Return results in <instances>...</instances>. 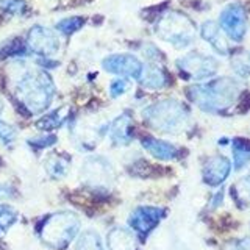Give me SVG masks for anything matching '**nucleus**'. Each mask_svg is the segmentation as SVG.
Returning <instances> with one entry per match:
<instances>
[{"instance_id": "nucleus-9", "label": "nucleus", "mask_w": 250, "mask_h": 250, "mask_svg": "<svg viewBox=\"0 0 250 250\" xmlns=\"http://www.w3.org/2000/svg\"><path fill=\"white\" fill-rule=\"evenodd\" d=\"M102 66L109 74L122 75V77H130V78H138L143 74V62H141L135 55L130 53H116L109 55L104 60Z\"/></svg>"}, {"instance_id": "nucleus-18", "label": "nucleus", "mask_w": 250, "mask_h": 250, "mask_svg": "<svg viewBox=\"0 0 250 250\" xmlns=\"http://www.w3.org/2000/svg\"><path fill=\"white\" fill-rule=\"evenodd\" d=\"M233 158L234 169L241 170L250 161V141L236 138L233 141Z\"/></svg>"}, {"instance_id": "nucleus-31", "label": "nucleus", "mask_w": 250, "mask_h": 250, "mask_svg": "<svg viewBox=\"0 0 250 250\" xmlns=\"http://www.w3.org/2000/svg\"><path fill=\"white\" fill-rule=\"evenodd\" d=\"M222 200H224V189H221L219 191L214 197H213V200H211V208H216V207H219L222 203Z\"/></svg>"}, {"instance_id": "nucleus-27", "label": "nucleus", "mask_w": 250, "mask_h": 250, "mask_svg": "<svg viewBox=\"0 0 250 250\" xmlns=\"http://www.w3.org/2000/svg\"><path fill=\"white\" fill-rule=\"evenodd\" d=\"M55 143H57V136H53V135H41V136H38V138L30 139V144H33L35 147H39V148L50 147Z\"/></svg>"}, {"instance_id": "nucleus-5", "label": "nucleus", "mask_w": 250, "mask_h": 250, "mask_svg": "<svg viewBox=\"0 0 250 250\" xmlns=\"http://www.w3.org/2000/svg\"><path fill=\"white\" fill-rule=\"evenodd\" d=\"M156 33L175 47H186L194 41L192 22L182 13H167L156 23Z\"/></svg>"}, {"instance_id": "nucleus-4", "label": "nucleus", "mask_w": 250, "mask_h": 250, "mask_svg": "<svg viewBox=\"0 0 250 250\" xmlns=\"http://www.w3.org/2000/svg\"><path fill=\"white\" fill-rule=\"evenodd\" d=\"M80 231V219L70 211H60L42 222L39 236L45 246L52 249H66Z\"/></svg>"}, {"instance_id": "nucleus-2", "label": "nucleus", "mask_w": 250, "mask_h": 250, "mask_svg": "<svg viewBox=\"0 0 250 250\" xmlns=\"http://www.w3.org/2000/svg\"><path fill=\"white\" fill-rule=\"evenodd\" d=\"M186 92L191 102H194L203 111L216 113L234 104L239 94V84L230 77H222L205 84L191 86Z\"/></svg>"}, {"instance_id": "nucleus-17", "label": "nucleus", "mask_w": 250, "mask_h": 250, "mask_svg": "<svg viewBox=\"0 0 250 250\" xmlns=\"http://www.w3.org/2000/svg\"><path fill=\"white\" fill-rule=\"evenodd\" d=\"M166 74L160 67L153 64L143 69V74L139 77V83L148 89H161L166 86Z\"/></svg>"}, {"instance_id": "nucleus-12", "label": "nucleus", "mask_w": 250, "mask_h": 250, "mask_svg": "<svg viewBox=\"0 0 250 250\" xmlns=\"http://www.w3.org/2000/svg\"><path fill=\"white\" fill-rule=\"evenodd\" d=\"M230 170H231L230 160L222 155H216L203 164V172H202L203 182L209 186H219L230 175Z\"/></svg>"}, {"instance_id": "nucleus-7", "label": "nucleus", "mask_w": 250, "mask_h": 250, "mask_svg": "<svg viewBox=\"0 0 250 250\" xmlns=\"http://www.w3.org/2000/svg\"><path fill=\"white\" fill-rule=\"evenodd\" d=\"M83 182L96 189H106L113 183V169L105 158L102 156H92L86 160L83 172H82Z\"/></svg>"}, {"instance_id": "nucleus-20", "label": "nucleus", "mask_w": 250, "mask_h": 250, "mask_svg": "<svg viewBox=\"0 0 250 250\" xmlns=\"http://www.w3.org/2000/svg\"><path fill=\"white\" fill-rule=\"evenodd\" d=\"M233 197L241 207L250 205V174L233 186Z\"/></svg>"}, {"instance_id": "nucleus-22", "label": "nucleus", "mask_w": 250, "mask_h": 250, "mask_svg": "<svg viewBox=\"0 0 250 250\" xmlns=\"http://www.w3.org/2000/svg\"><path fill=\"white\" fill-rule=\"evenodd\" d=\"M231 66L234 72L241 77H247L250 74V53L249 52H239L231 58Z\"/></svg>"}, {"instance_id": "nucleus-16", "label": "nucleus", "mask_w": 250, "mask_h": 250, "mask_svg": "<svg viewBox=\"0 0 250 250\" xmlns=\"http://www.w3.org/2000/svg\"><path fill=\"white\" fill-rule=\"evenodd\" d=\"M130 125H131V119L128 114H121L113 122L111 128H109V136H111V141L114 144L125 146L130 143L131 139Z\"/></svg>"}, {"instance_id": "nucleus-10", "label": "nucleus", "mask_w": 250, "mask_h": 250, "mask_svg": "<svg viewBox=\"0 0 250 250\" xmlns=\"http://www.w3.org/2000/svg\"><path fill=\"white\" fill-rule=\"evenodd\" d=\"M221 28L233 41H241L247 31V18L244 8L238 3H231L221 13Z\"/></svg>"}, {"instance_id": "nucleus-6", "label": "nucleus", "mask_w": 250, "mask_h": 250, "mask_svg": "<svg viewBox=\"0 0 250 250\" xmlns=\"http://www.w3.org/2000/svg\"><path fill=\"white\" fill-rule=\"evenodd\" d=\"M177 66L183 74H186L194 80H203V78L213 77L217 70V61L208 55H202L199 52H191L186 57L177 61Z\"/></svg>"}, {"instance_id": "nucleus-28", "label": "nucleus", "mask_w": 250, "mask_h": 250, "mask_svg": "<svg viewBox=\"0 0 250 250\" xmlns=\"http://www.w3.org/2000/svg\"><path fill=\"white\" fill-rule=\"evenodd\" d=\"M128 89V82L124 80V78H117V80H114L111 83V86H109V92H111L113 97H119L122 96V94Z\"/></svg>"}, {"instance_id": "nucleus-23", "label": "nucleus", "mask_w": 250, "mask_h": 250, "mask_svg": "<svg viewBox=\"0 0 250 250\" xmlns=\"http://www.w3.org/2000/svg\"><path fill=\"white\" fill-rule=\"evenodd\" d=\"M18 221V213L8 205H0V234H3Z\"/></svg>"}, {"instance_id": "nucleus-14", "label": "nucleus", "mask_w": 250, "mask_h": 250, "mask_svg": "<svg viewBox=\"0 0 250 250\" xmlns=\"http://www.w3.org/2000/svg\"><path fill=\"white\" fill-rule=\"evenodd\" d=\"M143 146L146 150L155 156L156 160H175L178 155V148L175 146H172L170 143H166L163 139H156V138H144L143 139Z\"/></svg>"}, {"instance_id": "nucleus-15", "label": "nucleus", "mask_w": 250, "mask_h": 250, "mask_svg": "<svg viewBox=\"0 0 250 250\" xmlns=\"http://www.w3.org/2000/svg\"><path fill=\"white\" fill-rule=\"evenodd\" d=\"M106 246L109 250H135L136 241L130 230L116 227L106 234Z\"/></svg>"}, {"instance_id": "nucleus-21", "label": "nucleus", "mask_w": 250, "mask_h": 250, "mask_svg": "<svg viewBox=\"0 0 250 250\" xmlns=\"http://www.w3.org/2000/svg\"><path fill=\"white\" fill-rule=\"evenodd\" d=\"M47 172L53 177V178H61L67 174L69 170V161L61 158V156H50V160L45 164Z\"/></svg>"}, {"instance_id": "nucleus-8", "label": "nucleus", "mask_w": 250, "mask_h": 250, "mask_svg": "<svg viewBox=\"0 0 250 250\" xmlns=\"http://www.w3.org/2000/svg\"><path fill=\"white\" fill-rule=\"evenodd\" d=\"M28 49L42 58H50L60 50V39L50 28L36 25L28 31Z\"/></svg>"}, {"instance_id": "nucleus-30", "label": "nucleus", "mask_w": 250, "mask_h": 250, "mask_svg": "<svg viewBox=\"0 0 250 250\" xmlns=\"http://www.w3.org/2000/svg\"><path fill=\"white\" fill-rule=\"evenodd\" d=\"M13 195V189L10 186L6 185H0V200H5V199H10Z\"/></svg>"}, {"instance_id": "nucleus-32", "label": "nucleus", "mask_w": 250, "mask_h": 250, "mask_svg": "<svg viewBox=\"0 0 250 250\" xmlns=\"http://www.w3.org/2000/svg\"><path fill=\"white\" fill-rule=\"evenodd\" d=\"M234 250H250V238H246V239L239 241Z\"/></svg>"}, {"instance_id": "nucleus-3", "label": "nucleus", "mask_w": 250, "mask_h": 250, "mask_svg": "<svg viewBox=\"0 0 250 250\" xmlns=\"http://www.w3.org/2000/svg\"><path fill=\"white\" fill-rule=\"evenodd\" d=\"M144 119L152 128L175 135L185 128L188 119H189V111L182 102L167 99L146 108Z\"/></svg>"}, {"instance_id": "nucleus-11", "label": "nucleus", "mask_w": 250, "mask_h": 250, "mask_svg": "<svg viewBox=\"0 0 250 250\" xmlns=\"http://www.w3.org/2000/svg\"><path fill=\"white\" fill-rule=\"evenodd\" d=\"M164 217V209L156 207H138L128 217V225L139 236L146 238Z\"/></svg>"}, {"instance_id": "nucleus-1", "label": "nucleus", "mask_w": 250, "mask_h": 250, "mask_svg": "<svg viewBox=\"0 0 250 250\" xmlns=\"http://www.w3.org/2000/svg\"><path fill=\"white\" fill-rule=\"evenodd\" d=\"M16 96L30 113H41L50 105L55 86L49 74L41 69L25 70L16 83Z\"/></svg>"}, {"instance_id": "nucleus-24", "label": "nucleus", "mask_w": 250, "mask_h": 250, "mask_svg": "<svg viewBox=\"0 0 250 250\" xmlns=\"http://www.w3.org/2000/svg\"><path fill=\"white\" fill-rule=\"evenodd\" d=\"M83 23H84L83 18H67L57 23V30H60L64 35H72L78 28H82Z\"/></svg>"}, {"instance_id": "nucleus-29", "label": "nucleus", "mask_w": 250, "mask_h": 250, "mask_svg": "<svg viewBox=\"0 0 250 250\" xmlns=\"http://www.w3.org/2000/svg\"><path fill=\"white\" fill-rule=\"evenodd\" d=\"M5 8L10 13H14V14H19L23 11V8H25V3L22 2V0H10V2L5 3Z\"/></svg>"}, {"instance_id": "nucleus-26", "label": "nucleus", "mask_w": 250, "mask_h": 250, "mask_svg": "<svg viewBox=\"0 0 250 250\" xmlns=\"http://www.w3.org/2000/svg\"><path fill=\"white\" fill-rule=\"evenodd\" d=\"M14 139H16V130L11 127V125L0 121V141H2L3 144L10 146Z\"/></svg>"}, {"instance_id": "nucleus-13", "label": "nucleus", "mask_w": 250, "mask_h": 250, "mask_svg": "<svg viewBox=\"0 0 250 250\" xmlns=\"http://www.w3.org/2000/svg\"><path fill=\"white\" fill-rule=\"evenodd\" d=\"M200 35L207 42L211 44V47H213L217 53H221V55L229 53V44H227V39L222 35L221 27H219L216 22L207 21L200 28Z\"/></svg>"}, {"instance_id": "nucleus-25", "label": "nucleus", "mask_w": 250, "mask_h": 250, "mask_svg": "<svg viewBox=\"0 0 250 250\" xmlns=\"http://www.w3.org/2000/svg\"><path fill=\"white\" fill-rule=\"evenodd\" d=\"M61 124H62V117L60 111H55L42 117V119L38 122V127L42 130H53V128H58Z\"/></svg>"}, {"instance_id": "nucleus-33", "label": "nucleus", "mask_w": 250, "mask_h": 250, "mask_svg": "<svg viewBox=\"0 0 250 250\" xmlns=\"http://www.w3.org/2000/svg\"><path fill=\"white\" fill-rule=\"evenodd\" d=\"M2 111H3V104H2V100H0V114H2Z\"/></svg>"}, {"instance_id": "nucleus-19", "label": "nucleus", "mask_w": 250, "mask_h": 250, "mask_svg": "<svg viewBox=\"0 0 250 250\" xmlns=\"http://www.w3.org/2000/svg\"><path fill=\"white\" fill-rule=\"evenodd\" d=\"M75 250H105L102 239L94 230H88L78 236Z\"/></svg>"}]
</instances>
